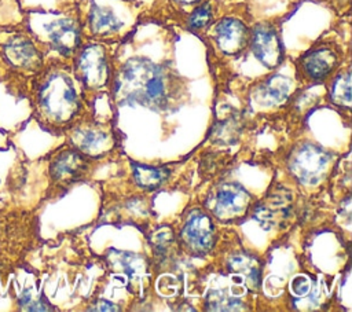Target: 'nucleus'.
<instances>
[{
	"label": "nucleus",
	"instance_id": "obj_2",
	"mask_svg": "<svg viewBox=\"0 0 352 312\" xmlns=\"http://www.w3.org/2000/svg\"><path fill=\"white\" fill-rule=\"evenodd\" d=\"M29 80L30 98L38 121L63 125L77 113L80 102L72 74L59 65H44Z\"/></svg>",
	"mask_w": 352,
	"mask_h": 312
},
{
	"label": "nucleus",
	"instance_id": "obj_5",
	"mask_svg": "<svg viewBox=\"0 0 352 312\" xmlns=\"http://www.w3.org/2000/svg\"><path fill=\"white\" fill-rule=\"evenodd\" d=\"M26 217L25 212L0 208V275L3 276L18 268L26 252Z\"/></svg>",
	"mask_w": 352,
	"mask_h": 312
},
{
	"label": "nucleus",
	"instance_id": "obj_21",
	"mask_svg": "<svg viewBox=\"0 0 352 312\" xmlns=\"http://www.w3.org/2000/svg\"><path fill=\"white\" fill-rule=\"evenodd\" d=\"M23 22V10L18 0H0V25Z\"/></svg>",
	"mask_w": 352,
	"mask_h": 312
},
{
	"label": "nucleus",
	"instance_id": "obj_1",
	"mask_svg": "<svg viewBox=\"0 0 352 312\" xmlns=\"http://www.w3.org/2000/svg\"><path fill=\"white\" fill-rule=\"evenodd\" d=\"M173 89V77L164 66L144 58H132L120 69L114 80V93L122 104H140L164 110Z\"/></svg>",
	"mask_w": 352,
	"mask_h": 312
},
{
	"label": "nucleus",
	"instance_id": "obj_11",
	"mask_svg": "<svg viewBox=\"0 0 352 312\" xmlns=\"http://www.w3.org/2000/svg\"><path fill=\"white\" fill-rule=\"evenodd\" d=\"M182 238L195 254L206 253L214 243V230L210 217L199 210L192 212L182 230Z\"/></svg>",
	"mask_w": 352,
	"mask_h": 312
},
{
	"label": "nucleus",
	"instance_id": "obj_15",
	"mask_svg": "<svg viewBox=\"0 0 352 312\" xmlns=\"http://www.w3.org/2000/svg\"><path fill=\"white\" fill-rule=\"evenodd\" d=\"M72 142L78 151L94 155L107 147L109 136L99 129H76L72 135Z\"/></svg>",
	"mask_w": 352,
	"mask_h": 312
},
{
	"label": "nucleus",
	"instance_id": "obj_8",
	"mask_svg": "<svg viewBox=\"0 0 352 312\" xmlns=\"http://www.w3.org/2000/svg\"><path fill=\"white\" fill-rule=\"evenodd\" d=\"M250 48L254 56L267 67L275 69L283 60V48L274 25L257 23L250 36Z\"/></svg>",
	"mask_w": 352,
	"mask_h": 312
},
{
	"label": "nucleus",
	"instance_id": "obj_3",
	"mask_svg": "<svg viewBox=\"0 0 352 312\" xmlns=\"http://www.w3.org/2000/svg\"><path fill=\"white\" fill-rule=\"evenodd\" d=\"M44 65V49L23 22L0 25V67L7 77L30 78Z\"/></svg>",
	"mask_w": 352,
	"mask_h": 312
},
{
	"label": "nucleus",
	"instance_id": "obj_22",
	"mask_svg": "<svg viewBox=\"0 0 352 312\" xmlns=\"http://www.w3.org/2000/svg\"><path fill=\"white\" fill-rule=\"evenodd\" d=\"M18 309L21 311H54L55 308L44 298V296H33L29 290H25L18 297Z\"/></svg>",
	"mask_w": 352,
	"mask_h": 312
},
{
	"label": "nucleus",
	"instance_id": "obj_12",
	"mask_svg": "<svg viewBox=\"0 0 352 312\" xmlns=\"http://www.w3.org/2000/svg\"><path fill=\"white\" fill-rule=\"evenodd\" d=\"M250 34L243 22L235 18H223L214 27V40L220 51L226 55L241 54L248 43Z\"/></svg>",
	"mask_w": 352,
	"mask_h": 312
},
{
	"label": "nucleus",
	"instance_id": "obj_19",
	"mask_svg": "<svg viewBox=\"0 0 352 312\" xmlns=\"http://www.w3.org/2000/svg\"><path fill=\"white\" fill-rule=\"evenodd\" d=\"M330 99L337 106L351 107V71L349 69L340 71L331 82Z\"/></svg>",
	"mask_w": 352,
	"mask_h": 312
},
{
	"label": "nucleus",
	"instance_id": "obj_6",
	"mask_svg": "<svg viewBox=\"0 0 352 312\" xmlns=\"http://www.w3.org/2000/svg\"><path fill=\"white\" fill-rule=\"evenodd\" d=\"M330 159V154L322 147L314 143H302L292 153L289 168L302 184H316L324 176Z\"/></svg>",
	"mask_w": 352,
	"mask_h": 312
},
{
	"label": "nucleus",
	"instance_id": "obj_13",
	"mask_svg": "<svg viewBox=\"0 0 352 312\" xmlns=\"http://www.w3.org/2000/svg\"><path fill=\"white\" fill-rule=\"evenodd\" d=\"M338 65V55L333 48L322 45L311 49L301 58V67L308 78L322 81L334 71Z\"/></svg>",
	"mask_w": 352,
	"mask_h": 312
},
{
	"label": "nucleus",
	"instance_id": "obj_14",
	"mask_svg": "<svg viewBox=\"0 0 352 312\" xmlns=\"http://www.w3.org/2000/svg\"><path fill=\"white\" fill-rule=\"evenodd\" d=\"M292 89V82L289 78L280 74H275L260 84L253 95L254 99L264 106H275L287 99Z\"/></svg>",
	"mask_w": 352,
	"mask_h": 312
},
{
	"label": "nucleus",
	"instance_id": "obj_18",
	"mask_svg": "<svg viewBox=\"0 0 352 312\" xmlns=\"http://www.w3.org/2000/svg\"><path fill=\"white\" fill-rule=\"evenodd\" d=\"M133 177L136 184L143 190H154L158 188L169 176L168 169L165 168H154L142 164H132Z\"/></svg>",
	"mask_w": 352,
	"mask_h": 312
},
{
	"label": "nucleus",
	"instance_id": "obj_4",
	"mask_svg": "<svg viewBox=\"0 0 352 312\" xmlns=\"http://www.w3.org/2000/svg\"><path fill=\"white\" fill-rule=\"evenodd\" d=\"M23 25L41 48L45 45L60 56H72L80 47V25L72 16L58 15L48 21H40L37 25L23 21Z\"/></svg>",
	"mask_w": 352,
	"mask_h": 312
},
{
	"label": "nucleus",
	"instance_id": "obj_7",
	"mask_svg": "<svg viewBox=\"0 0 352 312\" xmlns=\"http://www.w3.org/2000/svg\"><path fill=\"white\" fill-rule=\"evenodd\" d=\"M76 76L85 88H102L109 81L110 67L104 48L98 44L84 47L76 58Z\"/></svg>",
	"mask_w": 352,
	"mask_h": 312
},
{
	"label": "nucleus",
	"instance_id": "obj_10",
	"mask_svg": "<svg viewBox=\"0 0 352 312\" xmlns=\"http://www.w3.org/2000/svg\"><path fill=\"white\" fill-rule=\"evenodd\" d=\"M209 203L213 213L219 219L228 220L242 214L248 209L250 203V195L239 184L227 183L221 184L216 190Z\"/></svg>",
	"mask_w": 352,
	"mask_h": 312
},
{
	"label": "nucleus",
	"instance_id": "obj_26",
	"mask_svg": "<svg viewBox=\"0 0 352 312\" xmlns=\"http://www.w3.org/2000/svg\"><path fill=\"white\" fill-rule=\"evenodd\" d=\"M175 1H177V3H180V4H195V3H198L199 0H175Z\"/></svg>",
	"mask_w": 352,
	"mask_h": 312
},
{
	"label": "nucleus",
	"instance_id": "obj_23",
	"mask_svg": "<svg viewBox=\"0 0 352 312\" xmlns=\"http://www.w3.org/2000/svg\"><path fill=\"white\" fill-rule=\"evenodd\" d=\"M213 18V8L209 1L199 4L188 18V26L194 30H199L210 23Z\"/></svg>",
	"mask_w": 352,
	"mask_h": 312
},
{
	"label": "nucleus",
	"instance_id": "obj_25",
	"mask_svg": "<svg viewBox=\"0 0 352 312\" xmlns=\"http://www.w3.org/2000/svg\"><path fill=\"white\" fill-rule=\"evenodd\" d=\"M88 311H111V312H116V311H120V308L107 301V300H98L95 304H92V307L88 308Z\"/></svg>",
	"mask_w": 352,
	"mask_h": 312
},
{
	"label": "nucleus",
	"instance_id": "obj_27",
	"mask_svg": "<svg viewBox=\"0 0 352 312\" xmlns=\"http://www.w3.org/2000/svg\"><path fill=\"white\" fill-rule=\"evenodd\" d=\"M18 1H19V4H22V1H23V0H18Z\"/></svg>",
	"mask_w": 352,
	"mask_h": 312
},
{
	"label": "nucleus",
	"instance_id": "obj_16",
	"mask_svg": "<svg viewBox=\"0 0 352 312\" xmlns=\"http://www.w3.org/2000/svg\"><path fill=\"white\" fill-rule=\"evenodd\" d=\"M89 27L95 34L107 36L110 33L117 32L121 27V22L114 15V12L109 8L99 7L92 4V8L89 11L88 16Z\"/></svg>",
	"mask_w": 352,
	"mask_h": 312
},
{
	"label": "nucleus",
	"instance_id": "obj_17",
	"mask_svg": "<svg viewBox=\"0 0 352 312\" xmlns=\"http://www.w3.org/2000/svg\"><path fill=\"white\" fill-rule=\"evenodd\" d=\"M228 269L235 275H241L242 279H245L253 289H256L260 283L258 264L248 254H236L231 257L228 261Z\"/></svg>",
	"mask_w": 352,
	"mask_h": 312
},
{
	"label": "nucleus",
	"instance_id": "obj_24",
	"mask_svg": "<svg viewBox=\"0 0 352 312\" xmlns=\"http://www.w3.org/2000/svg\"><path fill=\"white\" fill-rule=\"evenodd\" d=\"M290 289L294 296L304 297L305 294H308V291L311 289V282L305 275H297L293 278V280L290 283Z\"/></svg>",
	"mask_w": 352,
	"mask_h": 312
},
{
	"label": "nucleus",
	"instance_id": "obj_20",
	"mask_svg": "<svg viewBox=\"0 0 352 312\" xmlns=\"http://www.w3.org/2000/svg\"><path fill=\"white\" fill-rule=\"evenodd\" d=\"M208 311H245L246 307L239 300L224 294L223 291H210L206 301Z\"/></svg>",
	"mask_w": 352,
	"mask_h": 312
},
{
	"label": "nucleus",
	"instance_id": "obj_9",
	"mask_svg": "<svg viewBox=\"0 0 352 312\" xmlns=\"http://www.w3.org/2000/svg\"><path fill=\"white\" fill-rule=\"evenodd\" d=\"M88 170L85 155L77 148L58 151L50 162L51 180L59 186H66L81 179Z\"/></svg>",
	"mask_w": 352,
	"mask_h": 312
}]
</instances>
